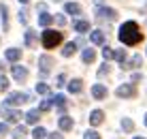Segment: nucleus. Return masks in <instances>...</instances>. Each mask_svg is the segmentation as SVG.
I'll return each instance as SVG.
<instances>
[{
	"instance_id": "obj_23",
	"label": "nucleus",
	"mask_w": 147,
	"mask_h": 139,
	"mask_svg": "<svg viewBox=\"0 0 147 139\" xmlns=\"http://www.w3.org/2000/svg\"><path fill=\"white\" fill-rule=\"evenodd\" d=\"M0 13H2V26H4V30L9 28V9H7V4H0Z\"/></svg>"
},
{
	"instance_id": "obj_27",
	"label": "nucleus",
	"mask_w": 147,
	"mask_h": 139,
	"mask_svg": "<svg viewBox=\"0 0 147 139\" xmlns=\"http://www.w3.org/2000/svg\"><path fill=\"white\" fill-rule=\"evenodd\" d=\"M53 107V101L51 99H45L43 103H40V107H38V111H49Z\"/></svg>"
},
{
	"instance_id": "obj_15",
	"label": "nucleus",
	"mask_w": 147,
	"mask_h": 139,
	"mask_svg": "<svg viewBox=\"0 0 147 139\" xmlns=\"http://www.w3.org/2000/svg\"><path fill=\"white\" fill-rule=\"evenodd\" d=\"M51 101H53V107H58L60 111H64V109H66V99H64L62 94H55Z\"/></svg>"
},
{
	"instance_id": "obj_25",
	"label": "nucleus",
	"mask_w": 147,
	"mask_h": 139,
	"mask_svg": "<svg viewBox=\"0 0 147 139\" xmlns=\"http://www.w3.org/2000/svg\"><path fill=\"white\" fill-rule=\"evenodd\" d=\"M32 137H34V139H45V137H47V131H45V128H40V126H36V128L32 131Z\"/></svg>"
},
{
	"instance_id": "obj_4",
	"label": "nucleus",
	"mask_w": 147,
	"mask_h": 139,
	"mask_svg": "<svg viewBox=\"0 0 147 139\" xmlns=\"http://www.w3.org/2000/svg\"><path fill=\"white\" fill-rule=\"evenodd\" d=\"M115 96H119V99H132V96H136V88L132 84H121L115 90Z\"/></svg>"
},
{
	"instance_id": "obj_28",
	"label": "nucleus",
	"mask_w": 147,
	"mask_h": 139,
	"mask_svg": "<svg viewBox=\"0 0 147 139\" xmlns=\"http://www.w3.org/2000/svg\"><path fill=\"white\" fill-rule=\"evenodd\" d=\"M102 56H105V60H113L115 58V51L111 47H102Z\"/></svg>"
},
{
	"instance_id": "obj_34",
	"label": "nucleus",
	"mask_w": 147,
	"mask_h": 139,
	"mask_svg": "<svg viewBox=\"0 0 147 139\" xmlns=\"http://www.w3.org/2000/svg\"><path fill=\"white\" fill-rule=\"evenodd\" d=\"M19 22H22V24L28 22V11H19Z\"/></svg>"
},
{
	"instance_id": "obj_29",
	"label": "nucleus",
	"mask_w": 147,
	"mask_h": 139,
	"mask_svg": "<svg viewBox=\"0 0 147 139\" xmlns=\"http://www.w3.org/2000/svg\"><path fill=\"white\" fill-rule=\"evenodd\" d=\"M36 92H38V94H49L47 84H43V81H40V84H36Z\"/></svg>"
},
{
	"instance_id": "obj_14",
	"label": "nucleus",
	"mask_w": 147,
	"mask_h": 139,
	"mask_svg": "<svg viewBox=\"0 0 147 139\" xmlns=\"http://www.w3.org/2000/svg\"><path fill=\"white\" fill-rule=\"evenodd\" d=\"M38 120H40V111L38 109H32V111L26 114V122H28V124H36Z\"/></svg>"
},
{
	"instance_id": "obj_17",
	"label": "nucleus",
	"mask_w": 147,
	"mask_h": 139,
	"mask_svg": "<svg viewBox=\"0 0 147 139\" xmlns=\"http://www.w3.org/2000/svg\"><path fill=\"white\" fill-rule=\"evenodd\" d=\"M2 114L7 116V120H9V122H17L19 118H22V111H17V109H13V111H7V109L2 107Z\"/></svg>"
},
{
	"instance_id": "obj_13",
	"label": "nucleus",
	"mask_w": 147,
	"mask_h": 139,
	"mask_svg": "<svg viewBox=\"0 0 147 139\" xmlns=\"http://www.w3.org/2000/svg\"><path fill=\"white\" fill-rule=\"evenodd\" d=\"M64 11L70 13V15H81V4H77V2H66V4H64Z\"/></svg>"
},
{
	"instance_id": "obj_36",
	"label": "nucleus",
	"mask_w": 147,
	"mask_h": 139,
	"mask_svg": "<svg viewBox=\"0 0 147 139\" xmlns=\"http://www.w3.org/2000/svg\"><path fill=\"white\" fill-rule=\"evenodd\" d=\"M53 22H58L60 26H66V17H64V15H60V17H53Z\"/></svg>"
},
{
	"instance_id": "obj_40",
	"label": "nucleus",
	"mask_w": 147,
	"mask_h": 139,
	"mask_svg": "<svg viewBox=\"0 0 147 139\" xmlns=\"http://www.w3.org/2000/svg\"><path fill=\"white\" fill-rule=\"evenodd\" d=\"M145 126H147V116H145Z\"/></svg>"
},
{
	"instance_id": "obj_6",
	"label": "nucleus",
	"mask_w": 147,
	"mask_h": 139,
	"mask_svg": "<svg viewBox=\"0 0 147 139\" xmlns=\"http://www.w3.org/2000/svg\"><path fill=\"white\" fill-rule=\"evenodd\" d=\"M96 15H98V17H105V19H113V17H117L115 9H109V7H96Z\"/></svg>"
},
{
	"instance_id": "obj_21",
	"label": "nucleus",
	"mask_w": 147,
	"mask_h": 139,
	"mask_svg": "<svg viewBox=\"0 0 147 139\" xmlns=\"http://www.w3.org/2000/svg\"><path fill=\"white\" fill-rule=\"evenodd\" d=\"M90 39H92L94 45H102V43H105V34L98 32V30H96V32H92V37H90Z\"/></svg>"
},
{
	"instance_id": "obj_16",
	"label": "nucleus",
	"mask_w": 147,
	"mask_h": 139,
	"mask_svg": "<svg viewBox=\"0 0 147 139\" xmlns=\"http://www.w3.org/2000/svg\"><path fill=\"white\" fill-rule=\"evenodd\" d=\"M38 24L43 26V28H47V26H51L53 24V15H49V13H40V17H38Z\"/></svg>"
},
{
	"instance_id": "obj_5",
	"label": "nucleus",
	"mask_w": 147,
	"mask_h": 139,
	"mask_svg": "<svg viewBox=\"0 0 147 139\" xmlns=\"http://www.w3.org/2000/svg\"><path fill=\"white\" fill-rule=\"evenodd\" d=\"M11 73H13V79H17V81H26V77H28V69H26V66H22V64H13V66H11Z\"/></svg>"
},
{
	"instance_id": "obj_31",
	"label": "nucleus",
	"mask_w": 147,
	"mask_h": 139,
	"mask_svg": "<svg viewBox=\"0 0 147 139\" xmlns=\"http://www.w3.org/2000/svg\"><path fill=\"white\" fill-rule=\"evenodd\" d=\"M115 58L124 64V62H126V49H117V51H115Z\"/></svg>"
},
{
	"instance_id": "obj_7",
	"label": "nucleus",
	"mask_w": 147,
	"mask_h": 139,
	"mask_svg": "<svg viewBox=\"0 0 147 139\" xmlns=\"http://www.w3.org/2000/svg\"><path fill=\"white\" fill-rule=\"evenodd\" d=\"M38 64H40V73H49V69L53 66V58H49V56H40Z\"/></svg>"
},
{
	"instance_id": "obj_38",
	"label": "nucleus",
	"mask_w": 147,
	"mask_h": 139,
	"mask_svg": "<svg viewBox=\"0 0 147 139\" xmlns=\"http://www.w3.org/2000/svg\"><path fill=\"white\" fill-rule=\"evenodd\" d=\"M49 139H64L60 133H49Z\"/></svg>"
},
{
	"instance_id": "obj_35",
	"label": "nucleus",
	"mask_w": 147,
	"mask_h": 139,
	"mask_svg": "<svg viewBox=\"0 0 147 139\" xmlns=\"http://www.w3.org/2000/svg\"><path fill=\"white\" fill-rule=\"evenodd\" d=\"M98 73H100V75H107V73H109V64H107V62L100 64V71H98Z\"/></svg>"
},
{
	"instance_id": "obj_30",
	"label": "nucleus",
	"mask_w": 147,
	"mask_h": 139,
	"mask_svg": "<svg viewBox=\"0 0 147 139\" xmlns=\"http://www.w3.org/2000/svg\"><path fill=\"white\" fill-rule=\"evenodd\" d=\"M83 139H100V135L96 131H85L83 133Z\"/></svg>"
},
{
	"instance_id": "obj_8",
	"label": "nucleus",
	"mask_w": 147,
	"mask_h": 139,
	"mask_svg": "<svg viewBox=\"0 0 147 139\" xmlns=\"http://www.w3.org/2000/svg\"><path fill=\"white\" fill-rule=\"evenodd\" d=\"M102 120H105V114L100 109H94L92 114H90V122H92V126H98Z\"/></svg>"
},
{
	"instance_id": "obj_3",
	"label": "nucleus",
	"mask_w": 147,
	"mask_h": 139,
	"mask_svg": "<svg viewBox=\"0 0 147 139\" xmlns=\"http://www.w3.org/2000/svg\"><path fill=\"white\" fill-rule=\"evenodd\" d=\"M28 101H32L28 94H24V92H13V94L7 96V101H4L2 107H9V105H24V103H28Z\"/></svg>"
},
{
	"instance_id": "obj_9",
	"label": "nucleus",
	"mask_w": 147,
	"mask_h": 139,
	"mask_svg": "<svg viewBox=\"0 0 147 139\" xmlns=\"http://www.w3.org/2000/svg\"><path fill=\"white\" fill-rule=\"evenodd\" d=\"M19 58H22V49H17V47L7 49V60H9V62H17Z\"/></svg>"
},
{
	"instance_id": "obj_39",
	"label": "nucleus",
	"mask_w": 147,
	"mask_h": 139,
	"mask_svg": "<svg viewBox=\"0 0 147 139\" xmlns=\"http://www.w3.org/2000/svg\"><path fill=\"white\" fill-rule=\"evenodd\" d=\"M19 2H24V4H26V2H30V0H19Z\"/></svg>"
},
{
	"instance_id": "obj_12",
	"label": "nucleus",
	"mask_w": 147,
	"mask_h": 139,
	"mask_svg": "<svg viewBox=\"0 0 147 139\" xmlns=\"http://www.w3.org/2000/svg\"><path fill=\"white\" fill-rule=\"evenodd\" d=\"M81 90H83V81H81V79L68 81V92H73V94H79Z\"/></svg>"
},
{
	"instance_id": "obj_24",
	"label": "nucleus",
	"mask_w": 147,
	"mask_h": 139,
	"mask_svg": "<svg viewBox=\"0 0 147 139\" xmlns=\"http://www.w3.org/2000/svg\"><path fill=\"white\" fill-rule=\"evenodd\" d=\"M26 45H30V47L36 45V34H34L32 30H28V32H26Z\"/></svg>"
},
{
	"instance_id": "obj_18",
	"label": "nucleus",
	"mask_w": 147,
	"mask_h": 139,
	"mask_svg": "<svg viewBox=\"0 0 147 139\" xmlns=\"http://www.w3.org/2000/svg\"><path fill=\"white\" fill-rule=\"evenodd\" d=\"M81 58H83V62H85V64H92V62H94V58H96V51H94V49H83Z\"/></svg>"
},
{
	"instance_id": "obj_1",
	"label": "nucleus",
	"mask_w": 147,
	"mask_h": 139,
	"mask_svg": "<svg viewBox=\"0 0 147 139\" xmlns=\"http://www.w3.org/2000/svg\"><path fill=\"white\" fill-rule=\"evenodd\" d=\"M141 39H143V32H141V28H139V24H136V22L121 24V28H119V41L124 45H136V43H141Z\"/></svg>"
},
{
	"instance_id": "obj_10",
	"label": "nucleus",
	"mask_w": 147,
	"mask_h": 139,
	"mask_svg": "<svg viewBox=\"0 0 147 139\" xmlns=\"http://www.w3.org/2000/svg\"><path fill=\"white\" fill-rule=\"evenodd\" d=\"M92 96L94 99H105V96H107V88H105L102 84H96L92 88Z\"/></svg>"
},
{
	"instance_id": "obj_11",
	"label": "nucleus",
	"mask_w": 147,
	"mask_h": 139,
	"mask_svg": "<svg viewBox=\"0 0 147 139\" xmlns=\"http://www.w3.org/2000/svg\"><path fill=\"white\" fill-rule=\"evenodd\" d=\"M58 126L62 128V131H70V128H73V118L70 116H62L58 120Z\"/></svg>"
},
{
	"instance_id": "obj_2",
	"label": "nucleus",
	"mask_w": 147,
	"mask_h": 139,
	"mask_svg": "<svg viewBox=\"0 0 147 139\" xmlns=\"http://www.w3.org/2000/svg\"><path fill=\"white\" fill-rule=\"evenodd\" d=\"M40 41H43V45L47 49H53V47H58L60 43H62V32H58V30H47L45 28V32H43V37H40Z\"/></svg>"
},
{
	"instance_id": "obj_41",
	"label": "nucleus",
	"mask_w": 147,
	"mask_h": 139,
	"mask_svg": "<svg viewBox=\"0 0 147 139\" xmlns=\"http://www.w3.org/2000/svg\"><path fill=\"white\" fill-rule=\"evenodd\" d=\"M134 139H143V137H134Z\"/></svg>"
},
{
	"instance_id": "obj_33",
	"label": "nucleus",
	"mask_w": 147,
	"mask_h": 139,
	"mask_svg": "<svg viewBox=\"0 0 147 139\" xmlns=\"http://www.w3.org/2000/svg\"><path fill=\"white\" fill-rule=\"evenodd\" d=\"M22 135H26V128H24V126H17V128H15V135H13V137H22Z\"/></svg>"
},
{
	"instance_id": "obj_20",
	"label": "nucleus",
	"mask_w": 147,
	"mask_h": 139,
	"mask_svg": "<svg viewBox=\"0 0 147 139\" xmlns=\"http://www.w3.org/2000/svg\"><path fill=\"white\" fill-rule=\"evenodd\" d=\"M75 51H77V43H66V45H64V49H62V54L66 56V58H70Z\"/></svg>"
},
{
	"instance_id": "obj_32",
	"label": "nucleus",
	"mask_w": 147,
	"mask_h": 139,
	"mask_svg": "<svg viewBox=\"0 0 147 139\" xmlns=\"http://www.w3.org/2000/svg\"><path fill=\"white\" fill-rule=\"evenodd\" d=\"M7 88H9V79L4 75H0V92H4Z\"/></svg>"
},
{
	"instance_id": "obj_22",
	"label": "nucleus",
	"mask_w": 147,
	"mask_h": 139,
	"mask_svg": "<svg viewBox=\"0 0 147 139\" xmlns=\"http://www.w3.org/2000/svg\"><path fill=\"white\" fill-rule=\"evenodd\" d=\"M141 62H143V60H141V56H132L128 62H124V66H132V69H139Z\"/></svg>"
},
{
	"instance_id": "obj_37",
	"label": "nucleus",
	"mask_w": 147,
	"mask_h": 139,
	"mask_svg": "<svg viewBox=\"0 0 147 139\" xmlns=\"http://www.w3.org/2000/svg\"><path fill=\"white\" fill-rule=\"evenodd\" d=\"M9 133V124H0V135H7Z\"/></svg>"
},
{
	"instance_id": "obj_19",
	"label": "nucleus",
	"mask_w": 147,
	"mask_h": 139,
	"mask_svg": "<svg viewBox=\"0 0 147 139\" xmlns=\"http://www.w3.org/2000/svg\"><path fill=\"white\" fill-rule=\"evenodd\" d=\"M73 26H75L77 32H88V30H90V22H85V19H77Z\"/></svg>"
},
{
	"instance_id": "obj_26",
	"label": "nucleus",
	"mask_w": 147,
	"mask_h": 139,
	"mask_svg": "<svg viewBox=\"0 0 147 139\" xmlns=\"http://www.w3.org/2000/svg\"><path fill=\"white\" fill-rule=\"evenodd\" d=\"M121 128H124L126 133L134 131V122H132V120H128V118H124V120H121Z\"/></svg>"
}]
</instances>
